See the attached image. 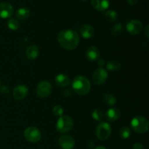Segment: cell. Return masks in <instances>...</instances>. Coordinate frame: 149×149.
<instances>
[{"label": "cell", "mask_w": 149, "mask_h": 149, "mask_svg": "<svg viewBox=\"0 0 149 149\" xmlns=\"http://www.w3.org/2000/svg\"><path fill=\"white\" fill-rule=\"evenodd\" d=\"M58 41L61 46L68 50H72L77 47L79 43V34L73 30H64L59 33Z\"/></svg>", "instance_id": "6da1fadb"}, {"label": "cell", "mask_w": 149, "mask_h": 149, "mask_svg": "<svg viewBox=\"0 0 149 149\" xmlns=\"http://www.w3.org/2000/svg\"><path fill=\"white\" fill-rule=\"evenodd\" d=\"M72 88L77 94L84 95L90 92L91 86L90 81L87 78L79 76L73 80Z\"/></svg>", "instance_id": "7a4b0ae2"}, {"label": "cell", "mask_w": 149, "mask_h": 149, "mask_svg": "<svg viewBox=\"0 0 149 149\" xmlns=\"http://www.w3.org/2000/svg\"><path fill=\"white\" fill-rule=\"evenodd\" d=\"M131 127L135 132L138 133H146L148 130V122L145 117L136 116L131 121Z\"/></svg>", "instance_id": "3957f363"}, {"label": "cell", "mask_w": 149, "mask_h": 149, "mask_svg": "<svg viewBox=\"0 0 149 149\" xmlns=\"http://www.w3.org/2000/svg\"><path fill=\"white\" fill-rule=\"evenodd\" d=\"M74 122L72 119L68 116H61L56 124V129L61 133L68 132L72 129Z\"/></svg>", "instance_id": "277c9868"}, {"label": "cell", "mask_w": 149, "mask_h": 149, "mask_svg": "<svg viewBox=\"0 0 149 149\" xmlns=\"http://www.w3.org/2000/svg\"><path fill=\"white\" fill-rule=\"evenodd\" d=\"M111 134V127L107 122H102L99 123L96 129V136L100 141H106Z\"/></svg>", "instance_id": "5b68a950"}, {"label": "cell", "mask_w": 149, "mask_h": 149, "mask_svg": "<svg viewBox=\"0 0 149 149\" xmlns=\"http://www.w3.org/2000/svg\"><path fill=\"white\" fill-rule=\"evenodd\" d=\"M24 137L26 141L31 143H36L40 141L41 132L35 127H29L24 131Z\"/></svg>", "instance_id": "8992f818"}, {"label": "cell", "mask_w": 149, "mask_h": 149, "mask_svg": "<svg viewBox=\"0 0 149 149\" xmlns=\"http://www.w3.org/2000/svg\"><path fill=\"white\" fill-rule=\"evenodd\" d=\"M52 85L47 81H42L36 87V95L41 98L48 97L52 93Z\"/></svg>", "instance_id": "52a82bcc"}, {"label": "cell", "mask_w": 149, "mask_h": 149, "mask_svg": "<svg viewBox=\"0 0 149 149\" xmlns=\"http://www.w3.org/2000/svg\"><path fill=\"white\" fill-rule=\"evenodd\" d=\"M108 79V73L103 68H97L95 71L93 75V81L96 85L104 84Z\"/></svg>", "instance_id": "ba28073f"}, {"label": "cell", "mask_w": 149, "mask_h": 149, "mask_svg": "<svg viewBox=\"0 0 149 149\" xmlns=\"http://www.w3.org/2000/svg\"><path fill=\"white\" fill-rule=\"evenodd\" d=\"M127 30L130 34L137 35L141 32L143 29V25L140 20H132L128 22L127 24Z\"/></svg>", "instance_id": "9c48e42d"}, {"label": "cell", "mask_w": 149, "mask_h": 149, "mask_svg": "<svg viewBox=\"0 0 149 149\" xmlns=\"http://www.w3.org/2000/svg\"><path fill=\"white\" fill-rule=\"evenodd\" d=\"M28 93H29V88L26 85L20 84L15 87L13 92V95L15 100H20L26 98V96L28 95Z\"/></svg>", "instance_id": "30bf717a"}, {"label": "cell", "mask_w": 149, "mask_h": 149, "mask_svg": "<svg viewBox=\"0 0 149 149\" xmlns=\"http://www.w3.org/2000/svg\"><path fill=\"white\" fill-rule=\"evenodd\" d=\"M14 13L13 6L7 2L0 3V18L6 19L11 17Z\"/></svg>", "instance_id": "8fae6325"}, {"label": "cell", "mask_w": 149, "mask_h": 149, "mask_svg": "<svg viewBox=\"0 0 149 149\" xmlns=\"http://www.w3.org/2000/svg\"><path fill=\"white\" fill-rule=\"evenodd\" d=\"M59 145L63 149H73L75 146V141L69 135H62L59 138Z\"/></svg>", "instance_id": "7c38bea8"}, {"label": "cell", "mask_w": 149, "mask_h": 149, "mask_svg": "<svg viewBox=\"0 0 149 149\" xmlns=\"http://www.w3.org/2000/svg\"><path fill=\"white\" fill-rule=\"evenodd\" d=\"M86 57L90 61H96L100 57V51L98 48L91 46L86 51Z\"/></svg>", "instance_id": "4fadbf2b"}, {"label": "cell", "mask_w": 149, "mask_h": 149, "mask_svg": "<svg viewBox=\"0 0 149 149\" xmlns=\"http://www.w3.org/2000/svg\"><path fill=\"white\" fill-rule=\"evenodd\" d=\"M80 34L84 39L92 38L95 34V29L90 25H83L80 29Z\"/></svg>", "instance_id": "5bb4252c"}, {"label": "cell", "mask_w": 149, "mask_h": 149, "mask_svg": "<svg viewBox=\"0 0 149 149\" xmlns=\"http://www.w3.org/2000/svg\"><path fill=\"white\" fill-rule=\"evenodd\" d=\"M121 115L120 110L117 108H111L109 109L106 113V117L109 122H115L119 118Z\"/></svg>", "instance_id": "9a60e30c"}, {"label": "cell", "mask_w": 149, "mask_h": 149, "mask_svg": "<svg viewBox=\"0 0 149 149\" xmlns=\"http://www.w3.org/2000/svg\"><path fill=\"white\" fill-rule=\"evenodd\" d=\"M92 5L98 11H105L109 7V0H92Z\"/></svg>", "instance_id": "2e32d148"}, {"label": "cell", "mask_w": 149, "mask_h": 149, "mask_svg": "<svg viewBox=\"0 0 149 149\" xmlns=\"http://www.w3.org/2000/svg\"><path fill=\"white\" fill-rule=\"evenodd\" d=\"M55 83L58 87H65L69 84L70 83V79L68 76L65 74H58L55 77Z\"/></svg>", "instance_id": "e0dca14e"}, {"label": "cell", "mask_w": 149, "mask_h": 149, "mask_svg": "<svg viewBox=\"0 0 149 149\" xmlns=\"http://www.w3.org/2000/svg\"><path fill=\"white\" fill-rule=\"evenodd\" d=\"M39 48L36 45H31L27 48L26 52V58L29 60L33 61L35 60L38 56H39Z\"/></svg>", "instance_id": "ac0fdd59"}, {"label": "cell", "mask_w": 149, "mask_h": 149, "mask_svg": "<svg viewBox=\"0 0 149 149\" xmlns=\"http://www.w3.org/2000/svg\"><path fill=\"white\" fill-rule=\"evenodd\" d=\"M16 17L19 19V20H26L30 16V11L28 9L22 7V8L18 9L16 12Z\"/></svg>", "instance_id": "d6986e66"}, {"label": "cell", "mask_w": 149, "mask_h": 149, "mask_svg": "<svg viewBox=\"0 0 149 149\" xmlns=\"http://www.w3.org/2000/svg\"><path fill=\"white\" fill-rule=\"evenodd\" d=\"M103 102L106 103L108 106H114L116 103V98L114 95H113L112 94H110V93H106V94L104 95L103 97Z\"/></svg>", "instance_id": "ffe728a7"}, {"label": "cell", "mask_w": 149, "mask_h": 149, "mask_svg": "<svg viewBox=\"0 0 149 149\" xmlns=\"http://www.w3.org/2000/svg\"><path fill=\"white\" fill-rule=\"evenodd\" d=\"M104 16L108 21L113 23V22L116 21V19H117L118 14L114 10H107V11L105 12Z\"/></svg>", "instance_id": "44dd1931"}, {"label": "cell", "mask_w": 149, "mask_h": 149, "mask_svg": "<svg viewBox=\"0 0 149 149\" xmlns=\"http://www.w3.org/2000/svg\"><path fill=\"white\" fill-rule=\"evenodd\" d=\"M106 68L109 71H116L120 69L121 63L120 62L117 61H111L106 65Z\"/></svg>", "instance_id": "7402d4cb"}, {"label": "cell", "mask_w": 149, "mask_h": 149, "mask_svg": "<svg viewBox=\"0 0 149 149\" xmlns=\"http://www.w3.org/2000/svg\"><path fill=\"white\" fill-rule=\"evenodd\" d=\"M7 26L10 30L17 31L20 28V23L15 18H10L7 22Z\"/></svg>", "instance_id": "603a6c76"}, {"label": "cell", "mask_w": 149, "mask_h": 149, "mask_svg": "<svg viewBox=\"0 0 149 149\" xmlns=\"http://www.w3.org/2000/svg\"><path fill=\"white\" fill-rule=\"evenodd\" d=\"M124 31V27L121 23H117L114 25L111 29V33L113 36H119L121 35Z\"/></svg>", "instance_id": "cb8c5ba5"}, {"label": "cell", "mask_w": 149, "mask_h": 149, "mask_svg": "<svg viewBox=\"0 0 149 149\" xmlns=\"http://www.w3.org/2000/svg\"><path fill=\"white\" fill-rule=\"evenodd\" d=\"M119 135L122 139H127L130 136V129L128 127H123L119 131Z\"/></svg>", "instance_id": "d4e9b609"}, {"label": "cell", "mask_w": 149, "mask_h": 149, "mask_svg": "<svg viewBox=\"0 0 149 149\" xmlns=\"http://www.w3.org/2000/svg\"><path fill=\"white\" fill-rule=\"evenodd\" d=\"M92 116H93V118L95 120L97 121V122H100V121H101L102 119H103V113L100 109H95V110L93 111V113H92Z\"/></svg>", "instance_id": "484cf974"}, {"label": "cell", "mask_w": 149, "mask_h": 149, "mask_svg": "<svg viewBox=\"0 0 149 149\" xmlns=\"http://www.w3.org/2000/svg\"><path fill=\"white\" fill-rule=\"evenodd\" d=\"M63 108L61 106H55L53 107V109H52V112H53L55 116H63Z\"/></svg>", "instance_id": "4316f807"}, {"label": "cell", "mask_w": 149, "mask_h": 149, "mask_svg": "<svg viewBox=\"0 0 149 149\" xmlns=\"http://www.w3.org/2000/svg\"><path fill=\"white\" fill-rule=\"evenodd\" d=\"M0 93H1L4 95H7L9 93V89L7 86H1L0 88Z\"/></svg>", "instance_id": "83f0119b"}, {"label": "cell", "mask_w": 149, "mask_h": 149, "mask_svg": "<svg viewBox=\"0 0 149 149\" xmlns=\"http://www.w3.org/2000/svg\"><path fill=\"white\" fill-rule=\"evenodd\" d=\"M132 148L133 149H144V147H143V146L141 143H135L133 145V146H132Z\"/></svg>", "instance_id": "f1b7e54d"}, {"label": "cell", "mask_w": 149, "mask_h": 149, "mask_svg": "<svg viewBox=\"0 0 149 149\" xmlns=\"http://www.w3.org/2000/svg\"><path fill=\"white\" fill-rule=\"evenodd\" d=\"M127 2L129 3L130 5H135V4H137L138 1V0H127Z\"/></svg>", "instance_id": "f546056e"}, {"label": "cell", "mask_w": 149, "mask_h": 149, "mask_svg": "<svg viewBox=\"0 0 149 149\" xmlns=\"http://www.w3.org/2000/svg\"><path fill=\"white\" fill-rule=\"evenodd\" d=\"M148 28H149V26H147L146 28V29H145V36H146V37L147 39H148V38H149Z\"/></svg>", "instance_id": "4dcf8cb0"}, {"label": "cell", "mask_w": 149, "mask_h": 149, "mask_svg": "<svg viewBox=\"0 0 149 149\" xmlns=\"http://www.w3.org/2000/svg\"><path fill=\"white\" fill-rule=\"evenodd\" d=\"M105 63V61L103 59H100V61H98V65H100V66H102V65H104Z\"/></svg>", "instance_id": "1f68e13d"}, {"label": "cell", "mask_w": 149, "mask_h": 149, "mask_svg": "<svg viewBox=\"0 0 149 149\" xmlns=\"http://www.w3.org/2000/svg\"><path fill=\"white\" fill-rule=\"evenodd\" d=\"M95 149H106V148H105V147H103V146H98V147H97V148H95Z\"/></svg>", "instance_id": "d6a6232c"}, {"label": "cell", "mask_w": 149, "mask_h": 149, "mask_svg": "<svg viewBox=\"0 0 149 149\" xmlns=\"http://www.w3.org/2000/svg\"><path fill=\"white\" fill-rule=\"evenodd\" d=\"M81 1H87V0H81Z\"/></svg>", "instance_id": "836d02e7"}, {"label": "cell", "mask_w": 149, "mask_h": 149, "mask_svg": "<svg viewBox=\"0 0 149 149\" xmlns=\"http://www.w3.org/2000/svg\"><path fill=\"white\" fill-rule=\"evenodd\" d=\"M0 86H1V81H0Z\"/></svg>", "instance_id": "e575fe53"}]
</instances>
